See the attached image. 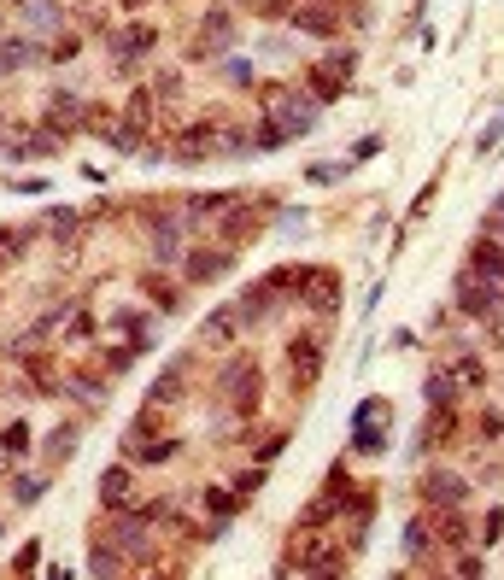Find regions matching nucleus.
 Listing matches in <instances>:
<instances>
[{"instance_id": "obj_29", "label": "nucleus", "mask_w": 504, "mask_h": 580, "mask_svg": "<svg viewBox=\"0 0 504 580\" xmlns=\"http://www.w3.org/2000/svg\"><path fill=\"white\" fill-rule=\"evenodd\" d=\"M229 323H235V311H211V323H206V340H229V334H235Z\"/></svg>"}, {"instance_id": "obj_32", "label": "nucleus", "mask_w": 504, "mask_h": 580, "mask_svg": "<svg viewBox=\"0 0 504 580\" xmlns=\"http://www.w3.org/2000/svg\"><path fill=\"white\" fill-rule=\"evenodd\" d=\"M504 534V510H487V522H481V539H487V545H492V539H499Z\"/></svg>"}, {"instance_id": "obj_34", "label": "nucleus", "mask_w": 504, "mask_h": 580, "mask_svg": "<svg viewBox=\"0 0 504 580\" xmlns=\"http://www.w3.org/2000/svg\"><path fill=\"white\" fill-rule=\"evenodd\" d=\"M499 135H504V117H492V124L481 129V141H476V147H481V153H487V147H499Z\"/></svg>"}, {"instance_id": "obj_28", "label": "nucleus", "mask_w": 504, "mask_h": 580, "mask_svg": "<svg viewBox=\"0 0 504 580\" xmlns=\"http://www.w3.org/2000/svg\"><path fill=\"white\" fill-rule=\"evenodd\" d=\"M276 147H288V135L264 117V124H258V153H276Z\"/></svg>"}, {"instance_id": "obj_16", "label": "nucleus", "mask_w": 504, "mask_h": 580, "mask_svg": "<svg viewBox=\"0 0 504 580\" xmlns=\"http://www.w3.org/2000/svg\"><path fill=\"white\" fill-rule=\"evenodd\" d=\"M18 12H24L29 29H53V24H65V6H59V0H18Z\"/></svg>"}, {"instance_id": "obj_10", "label": "nucleus", "mask_w": 504, "mask_h": 580, "mask_svg": "<svg viewBox=\"0 0 504 580\" xmlns=\"http://www.w3.org/2000/svg\"><path fill=\"white\" fill-rule=\"evenodd\" d=\"M183 393H188V358H176V364H170L165 375L147 387V405H159V411H165V405H176Z\"/></svg>"}, {"instance_id": "obj_23", "label": "nucleus", "mask_w": 504, "mask_h": 580, "mask_svg": "<svg viewBox=\"0 0 504 580\" xmlns=\"http://www.w3.org/2000/svg\"><path fill=\"white\" fill-rule=\"evenodd\" d=\"M100 498H106V504H124L129 498V469H106V475H100Z\"/></svg>"}, {"instance_id": "obj_21", "label": "nucleus", "mask_w": 504, "mask_h": 580, "mask_svg": "<svg viewBox=\"0 0 504 580\" xmlns=\"http://www.w3.org/2000/svg\"><path fill=\"white\" fill-rule=\"evenodd\" d=\"M183 153H176V158H183V165H199V158H211V129L206 124H199V129H188V135H183Z\"/></svg>"}, {"instance_id": "obj_36", "label": "nucleus", "mask_w": 504, "mask_h": 580, "mask_svg": "<svg viewBox=\"0 0 504 580\" xmlns=\"http://www.w3.org/2000/svg\"><path fill=\"white\" fill-rule=\"evenodd\" d=\"M335 176H346V165H317L311 170V182H335Z\"/></svg>"}, {"instance_id": "obj_7", "label": "nucleus", "mask_w": 504, "mask_h": 580, "mask_svg": "<svg viewBox=\"0 0 504 580\" xmlns=\"http://www.w3.org/2000/svg\"><path fill=\"white\" fill-rule=\"evenodd\" d=\"M422 498H428V504H463V498H469V481H463L458 469H428V475H422Z\"/></svg>"}, {"instance_id": "obj_22", "label": "nucleus", "mask_w": 504, "mask_h": 580, "mask_svg": "<svg viewBox=\"0 0 504 580\" xmlns=\"http://www.w3.org/2000/svg\"><path fill=\"white\" fill-rule=\"evenodd\" d=\"M422 393H428V405H451V393H458V375H446V369H435V375H428V387H422Z\"/></svg>"}, {"instance_id": "obj_13", "label": "nucleus", "mask_w": 504, "mask_h": 580, "mask_svg": "<svg viewBox=\"0 0 504 580\" xmlns=\"http://www.w3.org/2000/svg\"><path fill=\"white\" fill-rule=\"evenodd\" d=\"M36 59H42V42H36V36H12V42L0 47V71H24Z\"/></svg>"}, {"instance_id": "obj_18", "label": "nucleus", "mask_w": 504, "mask_h": 580, "mask_svg": "<svg viewBox=\"0 0 504 580\" xmlns=\"http://www.w3.org/2000/svg\"><path fill=\"white\" fill-rule=\"evenodd\" d=\"M77 439H83V428H77V423H65V428H59V434L42 446V457H47V463H59V457H70V452H77Z\"/></svg>"}, {"instance_id": "obj_25", "label": "nucleus", "mask_w": 504, "mask_h": 580, "mask_svg": "<svg viewBox=\"0 0 504 580\" xmlns=\"http://www.w3.org/2000/svg\"><path fill=\"white\" fill-rule=\"evenodd\" d=\"M147 117H153V88H141V94L129 100V117H124V124H141V129H147Z\"/></svg>"}, {"instance_id": "obj_4", "label": "nucleus", "mask_w": 504, "mask_h": 580, "mask_svg": "<svg viewBox=\"0 0 504 580\" xmlns=\"http://www.w3.org/2000/svg\"><path fill=\"white\" fill-rule=\"evenodd\" d=\"M217 393L235 405V416H252L258 411V364L252 358H229V369L217 375Z\"/></svg>"}, {"instance_id": "obj_33", "label": "nucleus", "mask_w": 504, "mask_h": 580, "mask_svg": "<svg viewBox=\"0 0 504 580\" xmlns=\"http://www.w3.org/2000/svg\"><path fill=\"white\" fill-rule=\"evenodd\" d=\"M36 557H42V545H36V539H29V545H24V552H18V575H29V568H36Z\"/></svg>"}, {"instance_id": "obj_6", "label": "nucleus", "mask_w": 504, "mask_h": 580, "mask_svg": "<svg viewBox=\"0 0 504 580\" xmlns=\"http://www.w3.org/2000/svg\"><path fill=\"white\" fill-rule=\"evenodd\" d=\"M469 276H476V282H487V287H504V246L492 241L487 229H481L476 253H469Z\"/></svg>"}, {"instance_id": "obj_39", "label": "nucleus", "mask_w": 504, "mask_h": 580, "mask_svg": "<svg viewBox=\"0 0 504 580\" xmlns=\"http://www.w3.org/2000/svg\"><path fill=\"white\" fill-rule=\"evenodd\" d=\"M65 334H70V340H88V334H94V323H88V317H70Z\"/></svg>"}, {"instance_id": "obj_15", "label": "nucleus", "mask_w": 504, "mask_h": 580, "mask_svg": "<svg viewBox=\"0 0 504 580\" xmlns=\"http://www.w3.org/2000/svg\"><path fill=\"white\" fill-rule=\"evenodd\" d=\"M294 29H305V36H335L340 18H335V6H299V12H294Z\"/></svg>"}, {"instance_id": "obj_19", "label": "nucleus", "mask_w": 504, "mask_h": 580, "mask_svg": "<svg viewBox=\"0 0 504 580\" xmlns=\"http://www.w3.org/2000/svg\"><path fill=\"white\" fill-rule=\"evenodd\" d=\"M24 253H29V229H0V270L18 264Z\"/></svg>"}, {"instance_id": "obj_3", "label": "nucleus", "mask_w": 504, "mask_h": 580, "mask_svg": "<svg viewBox=\"0 0 504 580\" xmlns=\"http://www.w3.org/2000/svg\"><path fill=\"white\" fill-rule=\"evenodd\" d=\"M352 71H358V53H352V47H335L322 65H311V71H305L311 100H317V106H322V100H340V94H346V77H352Z\"/></svg>"}, {"instance_id": "obj_1", "label": "nucleus", "mask_w": 504, "mask_h": 580, "mask_svg": "<svg viewBox=\"0 0 504 580\" xmlns=\"http://www.w3.org/2000/svg\"><path fill=\"white\" fill-rule=\"evenodd\" d=\"M264 117L288 135V141H299V135L317 129V100L294 94V88H264Z\"/></svg>"}, {"instance_id": "obj_26", "label": "nucleus", "mask_w": 504, "mask_h": 580, "mask_svg": "<svg viewBox=\"0 0 504 580\" xmlns=\"http://www.w3.org/2000/svg\"><path fill=\"white\" fill-rule=\"evenodd\" d=\"M112 147H118V153H141V124H118L112 129Z\"/></svg>"}, {"instance_id": "obj_9", "label": "nucleus", "mask_w": 504, "mask_h": 580, "mask_svg": "<svg viewBox=\"0 0 504 580\" xmlns=\"http://www.w3.org/2000/svg\"><path fill=\"white\" fill-rule=\"evenodd\" d=\"M229 264H235V246H217V253H206V246H199V253H188V258H183L188 282H217Z\"/></svg>"}, {"instance_id": "obj_24", "label": "nucleus", "mask_w": 504, "mask_h": 580, "mask_svg": "<svg viewBox=\"0 0 504 580\" xmlns=\"http://www.w3.org/2000/svg\"><path fill=\"white\" fill-rule=\"evenodd\" d=\"M88 568H94V575H118V568H124V563H118V545H112V552L94 545V552H88Z\"/></svg>"}, {"instance_id": "obj_11", "label": "nucleus", "mask_w": 504, "mask_h": 580, "mask_svg": "<svg viewBox=\"0 0 504 580\" xmlns=\"http://www.w3.org/2000/svg\"><path fill=\"white\" fill-rule=\"evenodd\" d=\"M147 235H153V258L159 264H176V258H183V223H176V217H153Z\"/></svg>"}, {"instance_id": "obj_8", "label": "nucleus", "mask_w": 504, "mask_h": 580, "mask_svg": "<svg viewBox=\"0 0 504 580\" xmlns=\"http://www.w3.org/2000/svg\"><path fill=\"white\" fill-rule=\"evenodd\" d=\"M288 358H294V387H311V382L322 375V340H317V334L294 340V346H288Z\"/></svg>"}, {"instance_id": "obj_2", "label": "nucleus", "mask_w": 504, "mask_h": 580, "mask_svg": "<svg viewBox=\"0 0 504 580\" xmlns=\"http://www.w3.org/2000/svg\"><path fill=\"white\" fill-rule=\"evenodd\" d=\"M340 575L346 568V557L329 545V539H317V528H305V534H294V545H288V557H281V575Z\"/></svg>"}, {"instance_id": "obj_14", "label": "nucleus", "mask_w": 504, "mask_h": 580, "mask_svg": "<svg viewBox=\"0 0 504 580\" xmlns=\"http://www.w3.org/2000/svg\"><path fill=\"white\" fill-rule=\"evenodd\" d=\"M252 235H258V212H252V205H229L224 212V241L240 246V241H252Z\"/></svg>"}, {"instance_id": "obj_37", "label": "nucleus", "mask_w": 504, "mask_h": 580, "mask_svg": "<svg viewBox=\"0 0 504 580\" xmlns=\"http://www.w3.org/2000/svg\"><path fill=\"white\" fill-rule=\"evenodd\" d=\"M258 481H264V469H240V475H235V487H240V493H252Z\"/></svg>"}, {"instance_id": "obj_35", "label": "nucleus", "mask_w": 504, "mask_h": 580, "mask_svg": "<svg viewBox=\"0 0 504 580\" xmlns=\"http://www.w3.org/2000/svg\"><path fill=\"white\" fill-rule=\"evenodd\" d=\"M47 59H77V36H59V42L47 47Z\"/></svg>"}, {"instance_id": "obj_5", "label": "nucleus", "mask_w": 504, "mask_h": 580, "mask_svg": "<svg viewBox=\"0 0 504 580\" xmlns=\"http://www.w3.org/2000/svg\"><path fill=\"white\" fill-rule=\"evenodd\" d=\"M229 47H235V18H229L224 6H211L206 24L194 29V47H188V59H224Z\"/></svg>"}, {"instance_id": "obj_20", "label": "nucleus", "mask_w": 504, "mask_h": 580, "mask_svg": "<svg viewBox=\"0 0 504 580\" xmlns=\"http://www.w3.org/2000/svg\"><path fill=\"white\" fill-rule=\"evenodd\" d=\"M435 534L446 539V545H463V539H469V522L458 516V504H446V516H435Z\"/></svg>"}, {"instance_id": "obj_27", "label": "nucleus", "mask_w": 504, "mask_h": 580, "mask_svg": "<svg viewBox=\"0 0 504 580\" xmlns=\"http://www.w3.org/2000/svg\"><path fill=\"white\" fill-rule=\"evenodd\" d=\"M405 552L411 557H428V522H411L405 528Z\"/></svg>"}, {"instance_id": "obj_40", "label": "nucleus", "mask_w": 504, "mask_h": 580, "mask_svg": "<svg viewBox=\"0 0 504 580\" xmlns=\"http://www.w3.org/2000/svg\"><path fill=\"white\" fill-rule=\"evenodd\" d=\"M317 6H340V0H317Z\"/></svg>"}, {"instance_id": "obj_38", "label": "nucleus", "mask_w": 504, "mask_h": 580, "mask_svg": "<svg viewBox=\"0 0 504 580\" xmlns=\"http://www.w3.org/2000/svg\"><path fill=\"white\" fill-rule=\"evenodd\" d=\"M170 452H176L170 439H159V446H141V457H147V463H159V457H170Z\"/></svg>"}, {"instance_id": "obj_30", "label": "nucleus", "mask_w": 504, "mask_h": 580, "mask_svg": "<svg viewBox=\"0 0 504 580\" xmlns=\"http://www.w3.org/2000/svg\"><path fill=\"white\" fill-rule=\"evenodd\" d=\"M0 446H6V452H24V446H29V428H24V423H12L6 434H0Z\"/></svg>"}, {"instance_id": "obj_12", "label": "nucleus", "mask_w": 504, "mask_h": 580, "mask_svg": "<svg viewBox=\"0 0 504 580\" xmlns=\"http://www.w3.org/2000/svg\"><path fill=\"white\" fill-rule=\"evenodd\" d=\"M47 124H53L59 135H70V129L83 124V94H70V88H59V94L47 100Z\"/></svg>"}, {"instance_id": "obj_17", "label": "nucleus", "mask_w": 504, "mask_h": 580, "mask_svg": "<svg viewBox=\"0 0 504 580\" xmlns=\"http://www.w3.org/2000/svg\"><path fill=\"white\" fill-rule=\"evenodd\" d=\"M305 299H311V305H317V311H335V305H340L335 270H317V276H311V287H305Z\"/></svg>"}, {"instance_id": "obj_31", "label": "nucleus", "mask_w": 504, "mask_h": 580, "mask_svg": "<svg viewBox=\"0 0 504 580\" xmlns=\"http://www.w3.org/2000/svg\"><path fill=\"white\" fill-rule=\"evenodd\" d=\"M12 498L18 504H36V498H42V481H12Z\"/></svg>"}]
</instances>
